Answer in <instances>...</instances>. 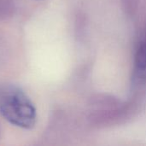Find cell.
<instances>
[{
    "label": "cell",
    "instance_id": "obj_1",
    "mask_svg": "<svg viewBox=\"0 0 146 146\" xmlns=\"http://www.w3.org/2000/svg\"><path fill=\"white\" fill-rule=\"evenodd\" d=\"M0 114L12 125L28 129L34 127L36 110L27 95L18 86L0 85Z\"/></svg>",
    "mask_w": 146,
    "mask_h": 146
},
{
    "label": "cell",
    "instance_id": "obj_3",
    "mask_svg": "<svg viewBox=\"0 0 146 146\" xmlns=\"http://www.w3.org/2000/svg\"><path fill=\"white\" fill-rule=\"evenodd\" d=\"M15 9L13 0H0V19L10 17Z\"/></svg>",
    "mask_w": 146,
    "mask_h": 146
},
{
    "label": "cell",
    "instance_id": "obj_2",
    "mask_svg": "<svg viewBox=\"0 0 146 146\" xmlns=\"http://www.w3.org/2000/svg\"><path fill=\"white\" fill-rule=\"evenodd\" d=\"M136 74L139 79L146 78V41L140 44L135 58Z\"/></svg>",
    "mask_w": 146,
    "mask_h": 146
},
{
    "label": "cell",
    "instance_id": "obj_4",
    "mask_svg": "<svg viewBox=\"0 0 146 146\" xmlns=\"http://www.w3.org/2000/svg\"><path fill=\"white\" fill-rule=\"evenodd\" d=\"M2 50H3V43L0 40V55L2 54Z\"/></svg>",
    "mask_w": 146,
    "mask_h": 146
}]
</instances>
